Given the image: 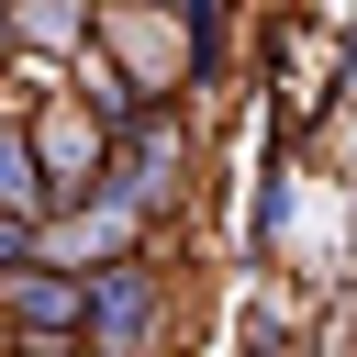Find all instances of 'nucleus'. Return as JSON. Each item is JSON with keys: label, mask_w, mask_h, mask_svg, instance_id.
<instances>
[{"label": "nucleus", "mask_w": 357, "mask_h": 357, "mask_svg": "<svg viewBox=\"0 0 357 357\" xmlns=\"http://www.w3.org/2000/svg\"><path fill=\"white\" fill-rule=\"evenodd\" d=\"M22 134H33V167L56 178V201H78V190L100 178V156H112V134H100V112H89L78 89H56V100H45Z\"/></svg>", "instance_id": "nucleus-2"}, {"label": "nucleus", "mask_w": 357, "mask_h": 357, "mask_svg": "<svg viewBox=\"0 0 357 357\" xmlns=\"http://www.w3.org/2000/svg\"><path fill=\"white\" fill-rule=\"evenodd\" d=\"M234 357H290V324H279V312H245V346H234Z\"/></svg>", "instance_id": "nucleus-8"}, {"label": "nucleus", "mask_w": 357, "mask_h": 357, "mask_svg": "<svg viewBox=\"0 0 357 357\" xmlns=\"http://www.w3.org/2000/svg\"><path fill=\"white\" fill-rule=\"evenodd\" d=\"M279 234H290V156H268V167H257V190H245V268H268V257H279Z\"/></svg>", "instance_id": "nucleus-4"}, {"label": "nucleus", "mask_w": 357, "mask_h": 357, "mask_svg": "<svg viewBox=\"0 0 357 357\" xmlns=\"http://www.w3.org/2000/svg\"><path fill=\"white\" fill-rule=\"evenodd\" d=\"M134 11H167V22H190V11H212V0H134Z\"/></svg>", "instance_id": "nucleus-10"}, {"label": "nucleus", "mask_w": 357, "mask_h": 357, "mask_svg": "<svg viewBox=\"0 0 357 357\" xmlns=\"http://www.w3.org/2000/svg\"><path fill=\"white\" fill-rule=\"evenodd\" d=\"M33 257H45V223H33V212H0V279L33 268Z\"/></svg>", "instance_id": "nucleus-7"}, {"label": "nucleus", "mask_w": 357, "mask_h": 357, "mask_svg": "<svg viewBox=\"0 0 357 357\" xmlns=\"http://www.w3.org/2000/svg\"><path fill=\"white\" fill-rule=\"evenodd\" d=\"M0 324L11 335H78V268H56V257L11 268L0 279Z\"/></svg>", "instance_id": "nucleus-3"}, {"label": "nucleus", "mask_w": 357, "mask_h": 357, "mask_svg": "<svg viewBox=\"0 0 357 357\" xmlns=\"http://www.w3.org/2000/svg\"><path fill=\"white\" fill-rule=\"evenodd\" d=\"M0 357H11V324H0Z\"/></svg>", "instance_id": "nucleus-11"}, {"label": "nucleus", "mask_w": 357, "mask_h": 357, "mask_svg": "<svg viewBox=\"0 0 357 357\" xmlns=\"http://www.w3.org/2000/svg\"><path fill=\"white\" fill-rule=\"evenodd\" d=\"M11 357H89L78 335H11Z\"/></svg>", "instance_id": "nucleus-9"}, {"label": "nucleus", "mask_w": 357, "mask_h": 357, "mask_svg": "<svg viewBox=\"0 0 357 357\" xmlns=\"http://www.w3.org/2000/svg\"><path fill=\"white\" fill-rule=\"evenodd\" d=\"M0 212H33V223L56 212V178L33 167V134L22 123H0Z\"/></svg>", "instance_id": "nucleus-6"}, {"label": "nucleus", "mask_w": 357, "mask_h": 357, "mask_svg": "<svg viewBox=\"0 0 357 357\" xmlns=\"http://www.w3.org/2000/svg\"><path fill=\"white\" fill-rule=\"evenodd\" d=\"M156 324H167V268L145 245H112L78 268V346L89 357H145Z\"/></svg>", "instance_id": "nucleus-1"}, {"label": "nucleus", "mask_w": 357, "mask_h": 357, "mask_svg": "<svg viewBox=\"0 0 357 357\" xmlns=\"http://www.w3.org/2000/svg\"><path fill=\"white\" fill-rule=\"evenodd\" d=\"M11 45H33V56H78V45H89V0H11Z\"/></svg>", "instance_id": "nucleus-5"}]
</instances>
